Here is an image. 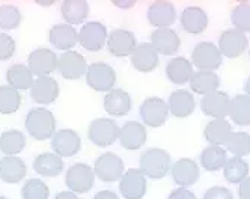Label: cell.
I'll list each match as a JSON object with an SVG mask.
<instances>
[{
    "mask_svg": "<svg viewBox=\"0 0 250 199\" xmlns=\"http://www.w3.org/2000/svg\"><path fill=\"white\" fill-rule=\"evenodd\" d=\"M24 127L27 133L37 140L51 139L56 133V118L45 107H35L26 115Z\"/></svg>",
    "mask_w": 250,
    "mask_h": 199,
    "instance_id": "cell-1",
    "label": "cell"
},
{
    "mask_svg": "<svg viewBox=\"0 0 250 199\" xmlns=\"http://www.w3.org/2000/svg\"><path fill=\"white\" fill-rule=\"evenodd\" d=\"M172 168V158L166 150L149 148L140 155V171L146 178L162 179Z\"/></svg>",
    "mask_w": 250,
    "mask_h": 199,
    "instance_id": "cell-2",
    "label": "cell"
},
{
    "mask_svg": "<svg viewBox=\"0 0 250 199\" xmlns=\"http://www.w3.org/2000/svg\"><path fill=\"white\" fill-rule=\"evenodd\" d=\"M121 127L116 124V121L110 118H97L87 127V137L95 147L104 148L110 145L119 137Z\"/></svg>",
    "mask_w": 250,
    "mask_h": 199,
    "instance_id": "cell-3",
    "label": "cell"
},
{
    "mask_svg": "<svg viewBox=\"0 0 250 199\" xmlns=\"http://www.w3.org/2000/svg\"><path fill=\"white\" fill-rule=\"evenodd\" d=\"M86 83L97 92H110L116 83V72L104 62H94L87 66Z\"/></svg>",
    "mask_w": 250,
    "mask_h": 199,
    "instance_id": "cell-4",
    "label": "cell"
},
{
    "mask_svg": "<svg viewBox=\"0 0 250 199\" xmlns=\"http://www.w3.org/2000/svg\"><path fill=\"white\" fill-rule=\"evenodd\" d=\"M94 169L86 163H74L65 174V184L74 193H87L94 186Z\"/></svg>",
    "mask_w": 250,
    "mask_h": 199,
    "instance_id": "cell-5",
    "label": "cell"
},
{
    "mask_svg": "<svg viewBox=\"0 0 250 199\" xmlns=\"http://www.w3.org/2000/svg\"><path fill=\"white\" fill-rule=\"evenodd\" d=\"M222 53L212 43H199L191 51V65L201 71H214L222 65Z\"/></svg>",
    "mask_w": 250,
    "mask_h": 199,
    "instance_id": "cell-6",
    "label": "cell"
},
{
    "mask_svg": "<svg viewBox=\"0 0 250 199\" xmlns=\"http://www.w3.org/2000/svg\"><path fill=\"white\" fill-rule=\"evenodd\" d=\"M94 174L104 183H113L124 175V161L113 153H104L95 160Z\"/></svg>",
    "mask_w": 250,
    "mask_h": 199,
    "instance_id": "cell-7",
    "label": "cell"
},
{
    "mask_svg": "<svg viewBox=\"0 0 250 199\" xmlns=\"http://www.w3.org/2000/svg\"><path fill=\"white\" fill-rule=\"evenodd\" d=\"M27 66L37 77H50L53 71L58 69V56L50 48H37L27 58Z\"/></svg>",
    "mask_w": 250,
    "mask_h": 199,
    "instance_id": "cell-8",
    "label": "cell"
},
{
    "mask_svg": "<svg viewBox=\"0 0 250 199\" xmlns=\"http://www.w3.org/2000/svg\"><path fill=\"white\" fill-rule=\"evenodd\" d=\"M249 45V40L246 33L237 29H226L219 36V50L222 56L229 59H237L246 51Z\"/></svg>",
    "mask_w": 250,
    "mask_h": 199,
    "instance_id": "cell-9",
    "label": "cell"
},
{
    "mask_svg": "<svg viewBox=\"0 0 250 199\" xmlns=\"http://www.w3.org/2000/svg\"><path fill=\"white\" fill-rule=\"evenodd\" d=\"M58 71L63 79L76 80L86 74L87 64L83 54L69 50L63 51L61 56H58Z\"/></svg>",
    "mask_w": 250,
    "mask_h": 199,
    "instance_id": "cell-10",
    "label": "cell"
},
{
    "mask_svg": "<svg viewBox=\"0 0 250 199\" xmlns=\"http://www.w3.org/2000/svg\"><path fill=\"white\" fill-rule=\"evenodd\" d=\"M107 29L101 22H89L79 32V44L87 51H100L107 43Z\"/></svg>",
    "mask_w": 250,
    "mask_h": 199,
    "instance_id": "cell-11",
    "label": "cell"
},
{
    "mask_svg": "<svg viewBox=\"0 0 250 199\" xmlns=\"http://www.w3.org/2000/svg\"><path fill=\"white\" fill-rule=\"evenodd\" d=\"M167 113H169L167 103H165V100H162L160 97H149L140 106L142 121L145 122V125L154 127V129L162 127L166 122Z\"/></svg>",
    "mask_w": 250,
    "mask_h": 199,
    "instance_id": "cell-12",
    "label": "cell"
},
{
    "mask_svg": "<svg viewBox=\"0 0 250 199\" xmlns=\"http://www.w3.org/2000/svg\"><path fill=\"white\" fill-rule=\"evenodd\" d=\"M51 148L59 157H73L82 148V137L77 132L71 129L58 130L51 137Z\"/></svg>",
    "mask_w": 250,
    "mask_h": 199,
    "instance_id": "cell-13",
    "label": "cell"
},
{
    "mask_svg": "<svg viewBox=\"0 0 250 199\" xmlns=\"http://www.w3.org/2000/svg\"><path fill=\"white\" fill-rule=\"evenodd\" d=\"M105 45H107V50H109L113 56L125 58V56H131L133 51L137 47V43H136V36L133 32L125 30V29H115L107 36Z\"/></svg>",
    "mask_w": 250,
    "mask_h": 199,
    "instance_id": "cell-14",
    "label": "cell"
},
{
    "mask_svg": "<svg viewBox=\"0 0 250 199\" xmlns=\"http://www.w3.org/2000/svg\"><path fill=\"white\" fill-rule=\"evenodd\" d=\"M119 190L125 199H142L146 193V177L140 169H128L121 178Z\"/></svg>",
    "mask_w": 250,
    "mask_h": 199,
    "instance_id": "cell-15",
    "label": "cell"
},
{
    "mask_svg": "<svg viewBox=\"0 0 250 199\" xmlns=\"http://www.w3.org/2000/svg\"><path fill=\"white\" fill-rule=\"evenodd\" d=\"M146 136L148 133L144 124H140L137 121H128L121 127L118 139L125 150L136 151L145 145Z\"/></svg>",
    "mask_w": 250,
    "mask_h": 199,
    "instance_id": "cell-16",
    "label": "cell"
},
{
    "mask_svg": "<svg viewBox=\"0 0 250 199\" xmlns=\"http://www.w3.org/2000/svg\"><path fill=\"white\" fill-rule=\"evenodd\" d=\"M61 92L59 83L53 77H38L35 79L32 88H30V97L35 103L41 106L51 104Z\"/></svg>",
    "mask_w": 250,
    "mask_h": 199,
    "instance_id": "cell-17",
    "label": "cell"
},
{
    "mask_svg": "<svg viewBox=\"0 0 250 199\" xmlns=\"http://www.w3.org/2000/svg\"><path fill=\"white\" fill-rule=\"evenodd\" d=\"M170 172H172L173 181L180 187L193 186L196 181L199 179V175H201L198 163H196L194 160H191V158L176 160L172 165V168H170Z\"/></svg>",
    "mask_w": 250,
    "mask_h": 199,
    "instance_id": "cell-18",
    "label": "cell"
},
{
    "mask_svg": "<svg viewBox=\"0 0 250 199\" xmlns=\"http://www.w3.org/2000/svg\"><path fill=\"white\" fill-rule=\"evenodd\" d=\"M176 11L173 3L167 0H157L148 8V22L157 29H167L175 23Z\"/></svg>",
    "mask_w": 250,
    "mask_h": 199,
    "instance_id": "cell-19",
    "label": "cell"
},
{
    "mask_svg": "<svg viewBox=\"0 0 250 199\" xmlns=\"http://www.w3.org/2000/svg\"><path fill=\"white\" fill-rule=\"evenodd\" d=\"M229 103L230 98L223 90H214L211 94L204 95L201 101V109L207 116H211L214 119H225L229 112Z\"/></svg>",
    "mask_w": 250,
    "mask_h": 199,
    "instance_id": "cell-20",
    "label": "cell"
},
{
    "mask_svg": "<svg viewBox=\"0 0 250 199\" xmlns=\"http://www.w3.org/2000/svg\"><path fill=\"white\" fill-rule=\"evenodd\" d=\"M151 45L155 48L158 54L165 56H173L180 50L181 40L178 33L172 29H157L151 33Z\"/></svg>",
    "mask_w": 250,
    "mask_h": 199,
    "instance_id": "cell-21",
    "label": "cell"
},
{
    "mask_svg": "<svg viewBox=\"0 0 250 199\" xmlns=\"http://www.w3.org/2000/svg\"><path fill=\"white\" fill-rule=\"evenodd\" d=\"M48 41L53 47L58 48V50L69 51L74 45H77L79 33L73 26H69L66 23H59V24H55L50 29Z\"/></svg>",
    "mask_w": 250,
    "mask_h": 199,
    "instance_id": "cell-22",
    "label": "cell"
},
{
    "mask_svg": "<svg viewBox=\"0 0 250 199\" xmlns=\"http://www.w3.org/2000/svg\"><path fill=\"white\" fill-rule=\"evenodd\" d=\"M27 166L24 160H21L17 155H5L0 158V179L5 183L17 184L20 183L23 178H26Z\"/></svg>",
    "mask_w": 250,
    "mask_h": 199,
    "instance_id": "cell-23",
    "label": "cell"
},
{
    "mask_svg": "<svg viewBox=\"0 0 250 199\" xmlns=\"http://www.w3.org/2000/svg\"><path fill=\"white\" fill-rule=\"evenodd\" d=\"M180 22L183 29L190 35H199L208 27L209 18L208 14L199 6H188L183 11Z\"/></svg>",
    "mask_w": 250,
    "mask_h": 199,
    "instance_id": "cell-24",
    "label": "cell"
},
{
    "mask_svg": "<svg viewBox=\"0 0 250 199\" xmlns=\"http://www.w3.org/2000/svg\"><path fill=\"white\" fill-rule=\"evenodd\" d=\"M160 58L151 43H142L131 54V64L140 72H152L158 66Z\"/></svg>",
    "mask_w": 250,
    "mask_h": 199,
    "instance_id": "cell-25",
    "label": "cell"
},
{
    "mask_svg": "<svg viewBox=\"0 0 250 199\" xmlns=\"http://www.w3.org/2000/svg\"><path fill=\"white\" fill-rule=\"evenodd\" d=\"M167 107H169V112L175 118H187L194 112L196 101H194L193 94H190L188 90L178 89L170 94Z\"/></svg>",
    "mask_w": 250,
    "mask_h": 199,
    "instance_id": "cell-26",
    "label": "cell"
},
{
    "mask_svg": "<svg viewBox=\"0 0 250 199\" xmlns=\"http://www.w3.org/2000/svg\"><path fill=\"white\" fill-rule=\"evenodd\" d=\"M104 109L112 116H124L130 112L131 98L124 89H112L104 97Z\"/></svg>",
    "mask_w": 250,
    "mask_h": 199,
    "instance_id": "cell-27",
    "label": "cell"
},
{
    "mask_svg": "<svg viewBox=\"0 0 250 199\" xmlns=\"http://www.w3.org/2000/svg\"><path fill=\"white\" fill-rule=\"evenodd\" d=\"M33 169L41 177H58L63 172V158L56 153H42L35 157Z\"/></svg>",
    "mask_w": 250,
    "mask_h": 199,
    "instance_id": "cell-28",
    "label": "cell"
},
{
    "mask_svg": "<svg viewBox=\"0 0 250 199\" xmlns=\"http://www.w3.org/2000/svg\"><path fill=\"white\" fill-rule=\"evenodd\" d=\"M193 74H194L193 65L184 56L173 58L166 65V76L175 85H184V83L190 82Z\"/></svg>",
    "mask_w": 250,
    "mask_h": 199,
    "instance_id": "cell-29",
    "label": "cell"
},
{
    "mask_svg": "<svg viewBox=\"0 0 250 199\" xmlns=\"http://www.w3.org/2000/svg\"><path fill=\"white\" fill-rule=\"evenodd\" d=\"M190 89L194 94L207 95L214 90H219L220 79L214 71H201L198 69L190 79Z\"/></svg>",
    "mask_w": 250,
    "mask_h": 199,
    "instance_id": "cell-30",
    "label": "cell"
},
{
    "mask_svg": "<svg viewBox=\"0 0 250 199\" xmlns=\"http://www.w3.org/2000/svg\"><path fill=\"white\" fill-rule=\"evenodd\" d=\"M232 132V127L226 119H212L205 125L204 136L209 142V145H217V147H223L229 140Z\"/></svg>",
    "mask_w": 250,
    "mask_h": 199,
    "instance_id": "cell-31",
    "label": "cell"
},
{
    "mask_svg": "<svg viewBox=\"0 0 250 199\" xmlns=\"http://www.w3.org/2000/svg\"><path fill=\"white\" fill-rule=\"evenodd\" d=\"M61 15L66 24H82L89 15V5L84 0H65L61 5Z\"/></svg>",
    "mask_w": 250,
    "mask_h": 199,
    "instance_id": "cell-32",
    "label": "cell"
},
{
    "mask_svg": "<svg viewBox=\"0 0 250 199\" xmlns=\"http://www.w3.org/2000/svg\"><path fill=\"white\" fill-rule=\"evenodd\" d=\"M6 80H8V85L15 88L17 90H26L32 88L35 82L32 71L29 69L27 65H23V64L11 65L6 71Z\"/></svg>",
    "mask_w": 250,
    "mask_h": 199,
    "instance_id": "cell-33",
    "label": "cell"
},
{
    "mask_svg": "<svg viewBox=\"0 0 250 199\" xmlns=\"http://www.w3.org/2000/svg\"><path fill=\"white\" fill-rule=\"evenodd\" d=\"M229 118L237 125H250V97L246 94L237 95L229 103Z\"/></svg>",
    "mask_w": 250,
    "mask_h": 199,
    "instance_id": "cell-34",
    "label": "cell"
},
{
    "mask_svg": "<svg viewBox=\"0 0 250 199\" xmlns=\"http://www.w3.org/2000/svg\"><path fill=\"white\" fill-rule=\"evenodd\" d=\"M226 161L228 151L222 147H217V145H208L201 154V165L209 172L220 171Z\"/></svg>",
    "mask_w": 250,
    "mask_h": 199,
    "instance_id": "cell-35",
    "label": "cell"
},
{
    "mask_svg": "<svg viewBox=\"0 0 250 199\" xmlns=\"http://www.w3.org/2000/svg\"><path fill=\"white\" fill-rule=\"evenodd\" d=\"M223 177L230 184H240L249 177V165L241 157H230L223 166Z\"/></svg>",
    "mask_w": 250,
    "mask_h": 199,
    "instance_id": "cell-36",
    "label": "cell"
},
{
    "mask_svg": "<svg viewBox=\"0 0 250 199\" xmlns=\"http://www.w3.org/2000/svg\"><path fill=\"white\" fill-rule=\"evenodd\" d=\"M26 147V137L19 130H8L0 134V151L5 155H17Z\"/></svg>",
    "mask_w": 250,
    "mask_h": 199,
    "instance_id": "cell-37",
    "label": "cell"
},
{
    "mask_svg": "<svg viewBox=\"0 0 250 199\" xmlns=\"http://www.w3.org/2000/svg\"><path fill=\"white\" fill-rule=\"evenodd\" d=\"M21 106V94L20 90L9 85L0 86V113L11 115L15 113Z\"/></svg>",
    "mask_w": 250,
    "mask_h": 199,
    "instance_id": "cell-38",
    "label": "cell"
},
{
    "mask_svg": "<svg viewBox=\"0 0 250 199\" xmlns=\"http://www.w3.org/2000/svg\"><path fill=\"white\" fill-rule=\"evenodd\" d=\"M226 151L234 154V157H244L250 154V134L244 132L232 133L229 140L226 142Z\"/></svg>",
    "mask_w": 250,
    "mask_h": 199,
    "instance_id": "cell-39",
    "label": "cell"
},
{
    "mask_svg": "<svg viewBox=\"0 0 250 199\" xmlns=\"http://www.w3.org/2000/svg\"><path fill=\"white\" fill-rule=\"evenodd\" d=\"M230 22L234 27L243 33L250 32V3L240 2L230 12Z\"/></svg>",
    "mask_w": 250,
    "mask_h": 199,
    "instance_id": "cell-40",
    "label": "cell"
},
{
    "mask_svg": "<svg viewBox=\"0 0 250 199\" xmlns=\"http://www.w3.org/2000/svg\"><path fill=\"white\" fill-rule=\"evenodd\" d=\"M21 12L14 5H0V27L3 30L17 29L21 23Z\"/></svg>",
    "mask_w": 250,
    "mask_h": 199,
    "instance_id": "cell-41",
    "label": "cell"
},
{
    "mask_svg": "<svg viewBox=\"0 0 250 199\" xmlns=\"http://www.w3.org/2000/svg\"><path fill=\"white\" fill-rule=\"evenodd\" d=\"M48 186L38 178L27 179L21 189L23 199H48Z\"/></svg>",
    "mask_w": 250,
    "mask_h": 199,
    "instance_id": "cell-42",
    "label": "cell"
},
{
    "mask_svg": "<svg viewBox=\"0 0 250 199\" xmlns=\"http://www.w3.org/2000/svg\"><path fill=\"white\" fill-rule=\"evenodd\" d=\"M15 53V41L8 33H0V61H8Z\"/></svg>",
    "mask_w": 250,
    "mask_h": 199,
    "instance_id": "cell-43",
    "label": "cell"
},
{
    "mask_svg": "<svg viewBox=\"0 0 250 199\" xmlns=\"http://www.w3.org/2000/svg\"><path fill=\"white\" fill-rule=\"evenodd\" d=\"M204 199H234V195H232V192L226 187L214 186L205 192Z\"/></svg>",
    "mask_w": 250,
    "mask_h": 199,
    "instance_id": "cell-44",
    "label": "cell"
},
{
    "mask_svg": "<svg viewBox=\"0 0 250 199\" xmlns=\"http://www.w3.org/2000/svg\"><path fill=\"white\" fill-rule=\"evenodd\" d=\"M169 199H196V195L193 192L187 190L186 187H178L170 192Z\"/></svg>",
    "mask_w": 250,
    "mask_h": 199,
    "instance_id": "cell-45",
    "label": "cell"
},
{
    "mask_svg": "<svg viewBox=\"0 0 250 199\" xmlns=\"http://www.w3.org/2000/svg\"><path fill=\"white\" fill-rule=\"evenodd\" d=\"M238 196L240 199H250V177H247L240 183Z\"/></svg>",
    "mask_w": 250,
    "mask_h": 199,
    "instance_id": "cell-46",
    "label": "cell"
},
{
    "mask_svg": "<svg viewBox=\"0 0 250 199\" xmlns=\"http://www.w3.org/2000/svg\"><path fill=\"white\" fill-rule=\"evenodd\" d=\"M94 199H119V198H118V195H116L115 192H112V190H101V192H98V193L94 196Z\"/></svg>",
    "mask_w": 250,
    "mask_h": 199,
    "instance_id": "cell-47",
    "label": "cell"
},
{
    "mask_svg": "<svg viewBox=\"0 0 250 199\" xmlns=\"http://www.w3.org/2000/svg\"><path fill=\"white\" fill-rule=\"evenodd\" d=\"M55 199H80L77 193L74 192H71V190H65V192H59Z\"/></svg>",
    "mask_w": 250,
    "mask_h": 199,
    "instance_id": "cell-48",
    "label": "cell"
},
{
    "mask_svg": "<svg viewBox=\"0 0 250 199\" xmlns=\"http://www.w3.org/2000/svg\"><path fill=\"white\" fill-rule=\"evenodd\" d=\"M134 3H136V2H133V0H130V2H119V0H115V2H113L115 6H119V8H122V9H128V8H131V6H134Z\"/></svg>",
    "mask_w": 250,
    "mask_h": 199,
    "instance_id": "cell-49",
    "label": "cell"
},
{
    "mask_svg": "<svg viewBox=\"0 0 250 199\" xmlns=\"http://www.w3.org/2000/svg\"><path fill=\"white\" fill-rule=\"evenodd\" d=\"M244 90H246V95L250 97V77L247 79V82H246V85H244Z\"/></svg>",
    "mask_w": 250,
    "mask_h": 199,
    "instance_id": "cell-50",
    "label": "cell"
},
{
    "mask_svg": "<svg viewBox=\"0 0 250 199\" xmlns=\"http://www.w3.org/2000/svg\"><path fill=\"white\" fill-rule=\"evenodd\" d=\"M0 199H8V198H5V196H0Z\"/></svg>",
    "mask_w": 250,
    "mask_h": 199,
    "instance_id": "cell-51",
    "label": "cell"
},
{
    "mask_svg": "<svg viewBox=\"0 0 250 199\" xmlns=\"http://www.w3.org/2000/svg\"><path fill=\"white\" fill-rule=\"evenodd\" d=\"M249 54H250V50H249Z\"/></svg>",
    "mask_w": 250,
    "mask_h": 199,
    "instance_id": "cell-52",
    "label": "cell"
}]
</instances>
